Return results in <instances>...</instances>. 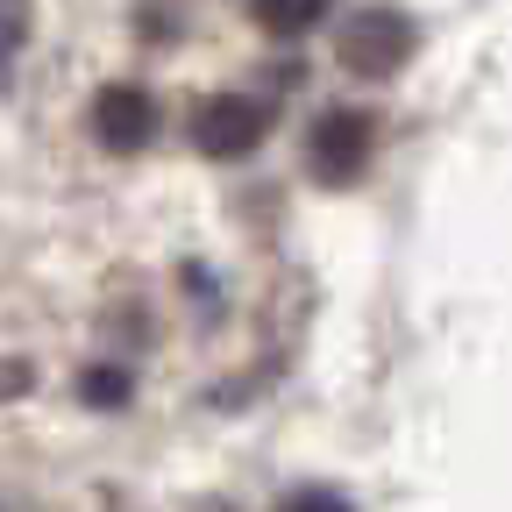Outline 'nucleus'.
<instances>
[{
	"instance_id": "nucleus-6",
	"label": "nucleus",
	"mask_w": 512,
	"mask_h": 512,
	"mask_svg": "<svg viewBox=\"0 0 512 512\" xmlns=\"http://www.w3.org/2000/svg\"><path fill=\"white\" fill-rule=\"evenodd\" d=\"M22 36H29V8H22V0H0V72L15 64Z\"/></svg>"
},
{
	"instance_id": "nucleus-4",
	"label": "nucleus",
	"mask_w": 512,
	"mask_h": 512,
	"mask_svg": "<svg viewBox=\"0 0 512 512\" xmlns=\"http://www.w3.org/2000/svg\"><path fill=\"white\" fill-rule=\"evenodd\" d=\"M93 128H100L107 150H143L150 128H157V107H150L143 86H107V93L93 100Z\"/></svg>"
},
{
	"instance_id": "nucleus-2",
	"label": "nucleus",
	"mask_w": 512,
	"mask_h": 512,
	"mask_svg": "<svg viewBox=\"0 0 512 512\" xmlns=\"http://www.w3.org/2000/svg\"><path fill=\"white\" fill-rule=\"evenodd\" d=\"M264 128H271L264 107L242 100V93H228V100H207V107H200V121H192V143H200L207 157H249L256 143H264Z\"/></svg>"
},
{
	"instance_id": "nucleus-5",
	"label": "nucleus",
	"mask_w": 512,
	"mask_h": 512,
	"mask_svg": "<svg viewBox=\"0 0 512 512\" xmlns=\"http://www.w3.org/2000/svg\"><path fill=\"white\" fill-rule=\"evenodd\" d=\"M320 15H328V0H256V22L278 29V36H299V29H313Z\"/></svg>"
},
{
	"instance_id": "nucleus-7",
	"label": "nucleus",
	"mask_w": 512,
	"mask_h": 512,
	"mask_svg": "<svg viewBox=\"0 0 512 512\" xmlns=\"http://www.w3.org/2000/svg\"><path fill=\"white\" fill-rule=\"evenodd\" d=\"M285 512H349L342 498H328V491H306V498H292Z\"/></svg>"
},
{
	"instance_id": "nucleus-1",
	"label": "nucleus",
	"mask_w": 512,
	"mask_h": 512,
	"mask_svg": "<svg viewBox=\"0 0 512 512\" xmlns=\"http://www.w3.org/2000/svg\"><path fill=\"white\" fill-rule=\"evenodd\" d=\"M406 50H413V22L392 15V8H370V15H356V22L342 29V64H349V72H363V79L399 72Z\"/></svg>"
},
{
	"instance_id": "nucleus-3",
	"label": "nucleus",
	"mask_w": 512,
	"mask_h": 512,
	"mask_svg": "<svg viewBox=\"0 0 512 512\" xmlns=\"http://www.w3.org/2000/svg\"><path fill=\"white\" fill-rule=\"evenodd\" d=\"M370 143H377V128L342 107V114H328V121L313 128V171L328 178V185H349V178L370 164Z\"/></svg>"
}]
</instances>
